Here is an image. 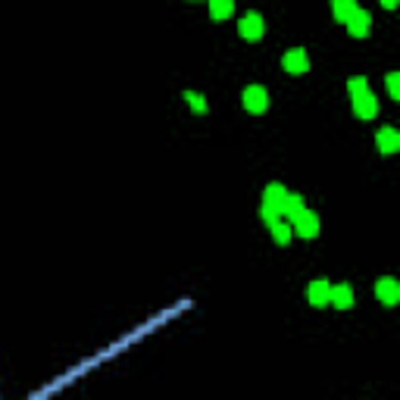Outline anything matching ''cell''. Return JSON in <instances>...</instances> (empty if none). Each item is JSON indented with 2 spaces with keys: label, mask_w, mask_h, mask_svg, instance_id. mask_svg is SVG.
Segmentation results:
<instances>
[{
  "label": "cell",
  "mask_w": 400,
  "mask_h": 400,
  "mask_svg": "<svg viewBox=\"0 0 400 400\" xmlns=\"http://www.w3.org/2000/svg\"><path fill=\"white\" fill-rule=\"evenodd\" d=\"M238 34H241L244 41H260V38L266 34V22H263V16H260L257 10L244 13L241 19H238Z\"/></svg>",
  "instance_id": "cell-1"
},
{
  "label": "cell",
  "mask_w": 400,
  "mask_h": 400,
  "mask_svg": "<svg viewBox=\"0 0 400 400\" xmlns=\"http://www.w3.org/2000/svg\"><path fill=\"white\" fill-rule=\"evenodd\" d=\"M241 103H244L247 113L260 116V113H266V107H269V94H266L263 85H247L244 94H241Z\"/></svg>",
  "instance_id": "cell-2"
},
{
  "label": "cell",
  "mask_w": 400,
  "mask_h": 400,
  "mask_svg": "<svg viewBox=\"0 0 400 400\" xmlns=\"http://www.w3.org/2000/svg\"><path fill=\"white\" fill-rule=\"evenodd\" d=\"M282 69H285L288 75H306L310 72V54H306L304 48L285 50V56H282Z\"/></svg>",
  "instance_id": "cell-3"
},
{
  "label": "cell",
  "mask_w": 400,
  "mask_h": 400,
  "mask_svg": "<svg viewBox=\"0 0 400 400\" xmlns=\"http://www.w3.org/2000/svg\"><path fill=\"white\" fill-rule=\"evenodd\" d=\"M291 231H294V235H300V238H316L319 235V216L304 207V210L291 219Z\"/></svg>",
  "instance_id": "cell-4"
},
{
  "label": "cell",
  "mask_w": 400,
  "mask_h": 400,
  "mask_svg": "<svg viewBox=\"0 0 400 400\" xmlns=\"http://www.w3.org/2000/svg\"><path fill=\"white\" fill-rule=\"evenodd\" d=\"M375 297H379L385 306L400 304V282H397V278H391V275L379 278V282H375Z\"/></svg>",
  "instance_id": "cell-5"
},
{
  "label": "cell",
  "mask_w": 400,
  "mask_h": 400,
  "mask_svg": "<svg viewBox=\"0 0 400 400\" xmlns=\"http://www.w3.org/2000/svg\"><path fill=\"white\" fill-rule=\"evenodd\" d=\"M350 103H353V113H357L359 119H375V116H379V101H375L372 91H363V94L350 97Z\"/></svg>",
  "instance_id": "cell-6"
},
{
  "label": "cell",
  "mask_w": 400,
  "mask_h": 400,
  "mask_svg": "<svg viewBox=\"0 0 400 400\" xmlns=\"http://www.w3.org/2000/svg\"><path fill=\"white\" fill-rule=\"evenodd\" d=\"M347 32H350V38H366L369 28H372V16L366 13V10H353L350 16H347Z\"/></svg>",
  "instance_id": "cell-7"
},
{
  "label": "cell",
  "mask_w": 400,
  "mask_h": 400,
  "mask_svg": "<svg viewBox=\"0 0 400 400\" xmlns=\"http://www.w3.org/2000/svg\"><path fill=\"white\" fill-rule=\"evenodd\" d=\"M375 144H379L381 154H397L400 150V131L394 129V125H381V129L375 131Z\"/></svg>",
  "instance_id": "cell-8"
},
{
  "label": "cell",
  "mask_w": 400,
  "mask_h": 400,
  "mask_svg": "<svg viewBox=\"0 0 400 400\" xmlns=\"http://www.w3.org/2000/svg\"><path fill=\"white\" fill-rule=\"evenodd\" d=\"M328 291H332V285H328L326 278H316V282L306 285V300H310L316 310H322V306H328Z\"/></svg>",
  "instance_id": "cell-9"
},
{
  "label": "cell",
  "mask_w": 400,
  "mask_h": 400,
  "mask_svg": "<svg viewBox=\"0 0 400 400\" xmlns=\"http://www.w3.org/2000/svg\"><path fill=\"white\" fill-rule=\"evenodd\" d=\"M285 197H288V188L282 182H269L263 191V204L266 207H275L278 213H282V207H285Z\"/></svg>",
  "instance_id": "cell-10"
},
{
  "label": "cell",
  "mask_w": 400,
  "mask_h": 400,
  "mask_svg": "<svg viewBox=\"0 0 400 400\" xmlns=\"http://www.w3.org/2000/svg\"><path fill=\"white\" fill-rule=\"evenodd\" d=\"M328 304L338 306V310H350L353 306V288L350 285H332V291H328Z\"/></svg>",
  "instance_id": "cell-11"
},
{
  "label": "cell",
  "mask_w": 400,
  "mask_h": 400,
  "mask_svg": "<svg viewBox=\"0 0 400 400\" xmlns=\"http://www.w3.org/2000/svg\"><path fill=\"white\" fill-rule=\"evenodd\" d=\"M269 231H272V238H275V244H282L285 247L288 241L294 238V231H291V219H275V222H269Z\"/></svg>",
  "instance_id": "cell-12"
},
{
  "label": "cell",
  "mask_w": 400,
  "mask_h": 400,
  "mask_svg": "<svg viewBox=\"0 0 400 400\" xmlns=\"http://www.w3.org/2000/svg\"><path fill=\"white\" fill-rule=\"evenodd\" d=\"M207 3H210V16L213 19H229L231 13H235V0H207Z\"/></svg>",
  "instance_id": "cell-13"
},
{
  "label": "cell",
  "mask_w": 400,
  "mask_h": 400,
  "mask_svg": "<svg viewBox=\"0 0 400 400\" xmlns=\"http://www.w3.org/2000/svg\"><path fill=\"white\" fill-rule=\"evenodd\" d=\"M182 97L188 101L191 113H197V116H207V113H210V103H207V97H204V94H197V91H185Z\"/></svg>",
  "instance_id": "cell-14"
},
{
  "label": "cell",
  "mask_w": 400,
  "mask_h": 400,
  "mask_svg": "<svg viewBox=\"0 0 400 400\" xmlns=\"http://www.w3.org/2000/svg\"><path fill=\"white\" fill-rule=\"evenodd\" d=\"M304 194H291V191H288V197H285V207H282V216L285 219H294L297 216L300 210H304Z\"/></svg>",
  "instance_id": "cell-15"
},
{
  "label": "cell",
  "mask_w": 400,
  "mask_h": 400,
  "mask_svg": "<svg viewBox=\"0 0 400 400\" xmlns=\"http://www.w3.org/2000/svg\"><path fill=\"white\" fill-rule=\"evenodd\" d=\"M353 10H359L357 0H332V16L338 22H347V16H350Z\"/></svg>",
  "instance_id": "cell-16"
},
{
  "label": "cell",
  "mask_w": 400,
  "mask_h": 400,
  "mask_svg": "<svg viewBox=\"0 0 400 400\" xmlns=\"http://www.w3.org/2000/svg\"><path fill=\"white\" fill-rule=\"evenodd\" d=\"M363 91H369L366 75H353L350 82H347V94H350V97H357V94H363Z\"/></svg>",
  "instance_id": "cell-17"
},
{
  "label": "cell",
  "mask_w": 400,
  "mask_h": 400,
  "mask_svg": "<svg viewBox=\"0 0 400 400\" xmlns=\"http://www.w3.org/2000/svg\"><path fill=\"white\" fill-rule=\"evenodd\" d=\"M388 94H391L394 101H400V75L397 72H388Z\"/></svg>",
  "instance_id": "cell-18"
},
{
  "label": "cell",
  "mask_w": 400,
  "mask_h": 400,
  "mask_svg": "<svg viewBox=\"0 0 400 400\" xmlns=\"http://www.w3.org/2000/svg\"><path fill=\"white\" fill-rule=\"evenodd\" d=\"M260 216H263V222L269 225V222H275V219H282V213H278L275 207H266L263 204V207H260Z\"/></svg>",
  "instance_id": "cell-19"
},
{
  "label": "cell",
  "mask_w": 400,
  "mask_h": 400,
  "mask_svg": "<svg viewBox=\"0 0 400 400\" xmlns=\"http://www.w3.org/2000/svg\"><path fill=\"white\" fill-rule=\"evenodd\" d=\"M381 7H388V10H394V7H397V0H381Z\"/></svg>",
  "instance_id": "cell-20"
},
{
  "label": "cell",
  "mask_w": 400,
  "mask_h": 400,
  "mask_svg": "<svg viewBox=\"0 0 400 400\" xmlns=\"http://www.w3.org/2000/svg\"><path fill=\"white\" fill-rule=\"evenodd\" d=\"M191 3H200V0H191Z\"/></svg>",
  "instance_id": "cell-21"
}]
</instances>
